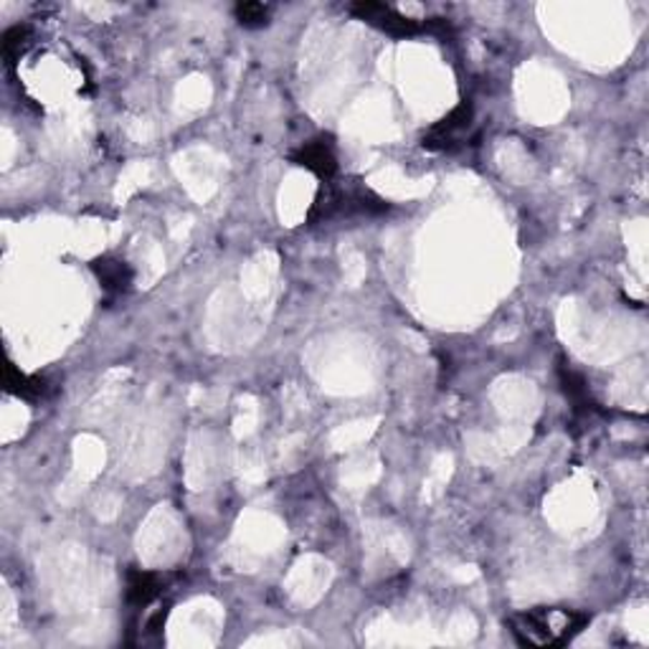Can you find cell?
Wrapping results in <instances>:
<instances>
[{
    "label": "cell",
    "instance_id": "6da1fadb",
    "mask_svg": "<svg viewBox=\"0 0 649 649\" xmlns=\"http://www.w3.org/2000/svg\"><path fill=\"white\" fill-rule=\"evenodd\" d=\"M591 616L569 607H535L510 616V632L518 645L535 649L563 647L586 629Z\"/></svg>",
    "mask_w": 649,
    "mask_h": 649
},
{
    "label": "cell",
    "instance_id": "7a4b0ae2",
    "mask_svg": "<svg viewBox=\"0 0 649 649\" xmlns=\"http://www.w3.org/2000/svg\"><path fill=\"white\" fill-rule=\"evenodd\" d=\"M391 208L389 201L376 195L371 188L364 183H322V191L317 195L313 208H309V224L341 221V218L353 216H379Z\"/></svg>",
    "mask_w": 649,
    "mask_h": 649
},
{
    "label": "cell",
    "instance_id": "3957f363",
    "mask_svg": "<svg viewBox=\"0 0 649 649\" xmlns=\"http://www.w3.org/2000/svg\"><path fill=\"white\" fill-rule=\"evenodd\" d=\"M474 125V107L472 102H459L447 117H442L440 123L432 125L421 140V145L434 153H455V150L465 148L470 140V130Z\"/></svg>",
    "mask_w": 649,
    "mask_h": 649
},
{
    "label": "cell",
    "instance_id": "277c9868",
    "mask_svg": "<svg viewBox=\"0 0 649 649\" xmlns=\"http://www.w3.org/2000/svg\"><path fill=\"white\" fill-rule=\"evenodd\" d=\"M351 13H356L360 21L371 24L389 36H396V39H411V36L432 34V21H413L396 9H391L386 3H353Z\"/></svg>",
    "mask_w": 649,
    "mask_h": 649
},
{
    "label": "cell",
    "instance_id": "5b68a950",
    "mask_svg": "<svg viewBox=\"0 0 649 649\" xmlns=\"http://www.w3.org/2000/svg\"><path fill=\"white\" fill-rule=\"evenodd\" d=\"M290 161L300 168H305L322 180V183H330L338 176V155H335V142L330 135H322V138H315L305 142V145L294 150Z\"/></svg>",
    "mask_w": 649,
    "mask_h": 649
},
{
    "label": "cell",
    "instance_id": "8992f818",
    "mask_svg": "<svg viewBox=\"0 0 649 649\" xmlns=\"http://www.w3.org/2000/svg\"><path fill=\"white\" fill-rule=\"evenodd\" d=\"M92 271L100 279V287L107 292V297H123V294L130 292L132 287V269L130 264L123 259H115V256H102V259L92 262Z\"/></svg>",
    "mask_w": 649,
    "mask_h": 649
},
{
    "label": "cell",
    "instance_id": "52a82bcc",
    "mask_svg": "<svg viewBox=\"0 0 649 649\" xmlns=\"http://www.w3.org/2000/svg\"><path fill=\"white\" fill-rule=\"evenodd\" d=\"M165 591V578L161 573H150V571H130L127 573V603L132 609H145L150 603L157 601Z\"/></svg>",
    "mask_w": 649,
    "mask_h": 649
},
{
    "label": "cell",
    "instance_id": "ba28073f",
    "mask_svg": "<svg viewBox=\"0 0 649 649\" xmlns=\"http://www.w3.org/2000/svg\"><path fill=\"white\" fill-rule=\"evenodd\" d=\"M5 389H9L11 394H16L18 398H24V402H43V398L51 394V386L47 379L18 371L13 364L5 366Z\"/></svg>",
    "mask_w": 649,
    "mask_h": 649
},
{
    "label": "cell",
    "instance_id": "9c48e42d",
    "mask_svg": "<svg viewBox=\"0 0 649 649\" xmlns=\"http://www.w3.org/2000/svg\"><path fill=\"white\" fill-rule=\"evenodd\" d=\"M237 21L241 26L246 28H262L269 24V16H271V9L264 3H239L237 5Z\"/></svg>",
    "mask_w": 649,
    "mask_h": 649
}]
</instances>
